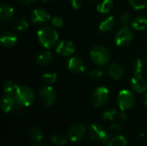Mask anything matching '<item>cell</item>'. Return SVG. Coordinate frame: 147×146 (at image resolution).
Returning <instances> with one entry per match:
<instances>
[{
	"label": "cell",
	"instance_id": "ffe728a7",
	"mask_svg": "<svg viewBox=\"0 0 147 146\" xmlns=\"http://www.w3.org/2000/svg\"><path fill=\"white\" fill-rule=\"evenodd\" d=\"M53 53L50 51H46L42 53H40L37 58H36V64L38 65H47L50 64L53 61Z\"/></svg>",
	"mask_w": 147,
	"mask_h": 146
},
{
	"label": "cell",
	"instance_id": "74e56055",
	"mask_svg": "<svg viewBox=\"0 0 147 146\" xmlns=\"http://www.w3.org/2000/svg\"><path fill=\"white\" fill-rule=\"evenodd\" d=\"M144 105L147 107V93H146V95L144 96Z\"/></svg>",
	"mask_w": 147,
	"mask_h": 146
},
{
	"label": "cell",
	"instance_id": "f1b7e54d",
	"mask_svg": "<svg viewBox=\"0 0 147 146\" xmlns=\"http://www.w3.org/2000/svg\"><path fill=\"white\" fill-rule=\"evenodd\" d=\"M117 114H118L117 109L113 108H109V109L106 110L102 114V118L105 120H113L116 117Z\"/></svg>",
	"mask_w": 147,
	"mask_h": 146
},
{
	"label": "cell",
	"instance_id": "8d00e7d4",
	"mask_svg": "<svg viewBox=\"0 0 147 146\" xmlns=\"http://www.w3.org/2000/svg\"><path fill=\"white\" fill-rule=\"evenodd\" d=\"M120 118H121V120H122L123 121H126V120H127V115H126L124 113H121V114H120Z\"/></svg>",
	"mask_w": 147,
	"mask_h": 146
},
{
	"label": "cell",
	"instance_id": "d6986e66",
	"mask_svg": "<svg viewBox=\"0 0 147 146\" xmlns=\"http://www.w3.org/2000/svg\"><path fill=\"white\" fill-rule=\"evenodd\" d=\"M115 26V19L114 16H108L103 19L99 24V30L102 33L110 32Z\"/></svg>",
	"mask_w": 147,
	"mask_h": 146
},
{
	"label": "cell",
	"instance_id": "6da1fadb",
	"mask_svg": "<svg viewBox=\"0 0 147 146\" xmlns=\"http://www.w3.org/2000/svg\"><path fill=\"white\" fill-rule=\"evenodd\" d=\"M37 38L42 46L49 49L59 43V36L54 27L45 26L37 32Z\"/></svg>",
	"mask_w": 147,
	"mask_h": 146
},
{
	"label": "cell",
	"instance_id": "f35d334b",
	"mask_svg": "<svg viewBox=\"0 0 147 146\" xmlns=\"http://www.w3.org/2000/svg\"><path fill=\"white\" fill-rule=\"evenodd\" d=\"M41 1H43L44 3H50V2H52L53 0H41Z\"/></svg>",
	"mask_w": 147,
	"mask_h": 146
},
{
	"label": "cell",
	"instance_id": "52a82bcc",
	"mask_svg": "<svg viewBox=\"0 0 147 146\" xmlns=\"http://www.w3.org/2000/svg\"><path fill=\"white\" fill-rule=\"evenodd\" d=\"M134 38V34L128 26H123L120 28L115 36V42L116 46L120 47H124L128 46Z\"/></svg>",
	"mask_w": 147,
	"mask_h": 146
},
{
	"label": "cell",
	"instance_id": "e0dca14e",
	"mask_svg": "<svg viewBox=\"0 0 147 146\" xmlns=\"http://www.w3.org/2000/svg\"><path fill=\"white\" fill-rule=\"evenodd\" d=\"M19 86L12 80H6L3 84V91L4 95L15 97L16 94L19 89Z\"/></svg>",
	"mask_w": 147,
	"mask_h": 146
},
{
	"label": "cell",
	"instance_id": "d590c367",
	"mask_svg": "<svg viewBox=\"0 0 147 146\" xmlns=\"http://www.w3.org/2000/svg\"><path fill=\"white\" fill-rule=\"evenodd\" d=\"M19 3L23 4V5H29L32 4L33 3H34L36 0H16Z\"/></svg>",
	"mask_w": 147,
	"mask_h": 146
},
{
	"label": "cell",
	"instance_id": "603a6c76",
	"mask_svg": "<svg viewBox=\"0 0 147 146\" xmlns=\"http://www.w3.org/2000/svg\"><path fill=\"white\" fill-rule=\"evenodd\" d=\"M127 139L124 136L117 135L109 140L108 146H127Z\"/></svg>",
	"mask_w": 147,
	"mask_h": 146
},
{
	"label": "cell",
	"instance_id": "ba28073f",
	"mask_svg": "<svg viewBox=\"0 0 147 146\" xmlns=\"http://www.w3.org/2000/svg\"><path fill=\"white\" fill-rule=\"evenodd\" d=\"M38 97L44 106L50 107L53 105L56 101V92L52 86H44L39 90Z\"/></svg>",
	"mask_w": 147,
	"mask_h": 146
},
{
	"label": "cell",
	"instance_id": "f546056e",
	"mask_svg": "<svg viewBox=\"0 0 147 146\" xmlns=\"http://www.w3.org/2000/svg\"><path fill=\"white\" fill-rule=\"evenodd\" d=\"M143 61L140 59H136L134 64V75H141L143 70Z\"/></svg>",
	"mask_w": 147,
	"mask_h": 146
},
{
	"label": "cell",
	"instance_id": "9c48e42d",
	"mask_svg": "<svg viewBox=\"0 0 147 146\" xmlns=\"http://www.w3.org/2000/svg\"><path fill=\"white\" fill-rule=\"evenodd\" d=\"M86 133V126L81 123H75L71 126L67 132L69 139L72 142H78L81 140Z\"/></svg>",
	"mask_w": 147,
	"mask_h": 146
},
{
	"label": "cell",
	"instance_id": "4dcf8cb0",
	"mask_svg": "<svg viewBox=\"0 0 147 146\" xmlns=\"http://www.w3.org/2000/svg\"><path fill=\"white\" fill-rule=\"evenodd\" d=\"M119 22L122 26H128L131 22V16H130L129 13H127V12L122 13L119 18Z\"/></svg>",
	"mask_w": 147,
	"mask_h": 146
},
{
	"label": "cell",
	"instance_id": "ab89813d",
	"mask_svg": "<svg viewBox=\"0 0 147 146\" xmlns=\"http://www.w3.org/2000/svg\"><path fill=\"white\" fill-rule=\"evenodd\" d=\"M145 59H146V63L147 64V52L146 54V56H145Z\"/></svg>",
	"mask_w": 147,
	"mask_h": 146
},
{
	"label": "cell",
	"instance_id": "b9f144b4",
	"mask_svg": "<svg viewBox=\"0 0 147 146\" xmlns=\"http://www.w3.org/2000/svg\"><path fill=\"white\" fill-rule=\"evenodd\" d=\"M89 1H96V0H89Z\"/></svg>",
	"mask_w": 147,
	"mask_h": 146
},
{
	"label": "cell",
	"instance_id": "e575fe53",
	"mask_svg": "<svg viewBox=\"0 0 147 146\" xmlns=\"http://www.w3.org/2000/svg\"><path fill=\"white\" fill-rule=\"evenodd\" d=\"M71 6L78 9H80L83 5V0H71Z\"/></svg>",
	"mask_w": 147,
	"mask_h": 146
},
{
	"label": "cell",
	"instance_id": "7bdbcfd3",
	"mask_svg": "<svg viewBox=\"0 0 147 146\" xmlns=\"http://www.w3.org/2000/svg\"><path fill=\"white\" fill-rule=\"evenodd\" d=\"M146 79H147V77H146Z\"/></svg>",
	"mask_w": 147,
	"mask_h": 146
},
{
	"label": "cell",
	"instance_id": "44dd1931",
	"mask_svg": "<svg viewBox=\"0 0 147 146\" xmlns=\"http://www.w3.org/2000/svg\"><path fill=\"white\" fill-rule=\"evenodd\" d=\"M132 27L135 30H144L147 28V16L139 15L132 22Z\"/></svg>",
	"mask_w": 147,
	"mask_h": 146
},
{
	"label": "cell",
	"instance_id": "8fae6325",
	"mask_svg": "<svg viewBox=\"0 0 147 146\" xmlns=\"http://www.w3.org/2000/svg\"><path fill=\"white\" fill-rule=\"evenodd\" d=\"M76 50L75 45L71 40H61L56 46V52L63 57H71Z\"/></svg>",
	"mask_w": 147,
	"mask_h": 146
},
{
	"label": "cell",
	"instance_id": "cb8c5ba5",
	"mask_svg": "<svg viewBox=\"0 0 147 146\" xmlns=\"http://www.w3.org/2000/svg\"><path fill=\"white\" fill-rule=\"evenodd\" d=\"M28 134H29V137L31 138V139L35 142H40L43 138L42 131L37 126L31 127L28 131Z\"/></svg>",
	"mask_w": 147,
	"mask_h": 146
},
{
	"label": "cell",
	"instance_id": "7c38bea8",
	"mask_svg": "<svg viewBox=\"0 0 147 146\" xmlns=\"http://www.w3.org/2000/svg\"><path fill=\"white\" fill-rule=\"evenodd\" d=\"M67 66H68V69L75 74L83 73L86 69L85 61L82 58L78 57V56L71 57L69 61H68Z\"/></svg>",
	"mask_w": 147,
	"mask_h": 146
},
{
	"label": "cell",
	"instance_id": "60d3db41",
	"mask_svg": "<svg viewBox=\"0 0 147 146\" xmlns=\"http://www.w3.org/2000/svg\"><path fill=\"white\" fill-rule=\"evenodd\" d=\"M31 146H41V145H31Z\"/></svg>",
	"mask_w": 147,
	"mask_h": 146
},
{
	"label": "cell",
	"instance_id": "30bf717a",
	"mask_svg": "<svg viewBox=\"0 0 147 146\" xmlns=\"http://www.w3.org/2000/svg\"><path fill=\"white\" fill-rule=\"evenodd\" d=\"M30 19H31V22L34 24L44 25L50 21L51 16H50V14L48 13V11H47L44 9L38 8V9H34L31 11Z\"/></svg>",
	"mask_w": 147,
	"mask_h": 146
},
{
	"label": "cell",
	"instance_id": "7a4b0ae2",
	"mask_svg": "<svg viewBox=\"0 0 147 146\" xmlns=\"http://www.w3.org/2000/svg\"><path fill=\"white\" fill-rule=\"evenodd\" d=\"M90 58L96 65L103 66L110 62L111 52L106 46H96L90 51Z\"/></svg>",
	"mask_w": 147,
	"mask_h": 146
},
{
	"label": "cell",
	"instance_id": "9a60e30c",
	"mask_svg": "<svg viewBox=\"0 0 147 146\" xmlns=\"http://www.w3.org/2000/svg\"><path fill=\"white\" fill-rule=\"evenodd\" d=\"M108 74L114 80H120L124 77L125 71H124V68L121 65L113 63L108 68Z\"/></svg>",
	"mask_w": 147,
	"mask_h": 146
},
{
	"label": "cell",
	"instance_id": "7402d4cb",
	"mask_svg": "<svg viewBox=\"0 0 147 146\" xmlns=\"http://www.w3.org/2000/svg\"><path fill=\"white\" fill-rule=\"evenodd\" d=\"M113 5H114L113 0H102L97 4L96 9L98 12L102 14H108L112 9Z\"/></svg>",
	"mask_w": 147,
	"mask_h": 146
},
{
	"label": "cell",
	"instance_id": "484cf974",
	"mask_svg": "<svg viewBox=\"0 0 147 146\" xmlns=\"http://www.w3.org/2000/svg\"><path fill=\"white\" fill-rule=\"evenodd\" d=\"M51 142L53 145L61 146L65 145L67 143V139L61 134H54L51 138Z\"/></svg>",
	"mask_w": 147,
	"mask_h": 146
},
{
	"label": "cell",
	"instance_id": "d6a6232c",
	"mask_svg": "<svg viewBox=\"0 0 147 146\" xmlns=\"http://www.w3.org/2000/svg\"><path fill=\"white\" fill-rule=\"evenodd\" d=\"M51 23L54 28H61L64 25V20L60 16H54L52 18Z\"/></svg>",
	"mask_w": 147,
	"mask_h": 146
},
{
	"label": "cell",
	"instance_id": "5b68a950",
	"mask_svg": "<svg viewBox=\"0 0 147 146\" xmlns=\"http://www.w3.org/2000/svg\"><path fill=\"white\" fill-rule=\"evenodd\" d=\"M89 134L93 140L102 144L107 145L110 140L108 132L100 124L92 123L89 127Z\"/></svg>",
	"mask_w": 147,
	"mask_h": 146
},
{
	"label": "cell",
	"instance_id": "277c9868",
	"mask_svg": "<svg viewBox=\"0 0 147 146\" xmlns=\"http://www.w3.org/2000/svg\"><path fill=\"white\" fill-rule=\"evenodd\" d=\"M117 104L119 108L125 112L132 108L135 104V96L128 89H122L117 96Z\"/></svg>",
	"mask_w": 147,
	"mask_h": 146
},
{
	"label": "cell",
	"instance_id": "3957f363",
	"mask_svg": "<svg viewBox=\"0 0 147 146\" xmlns=\"http://www.w3.org/2000/svg\"><path fill=\"white\" fill-rule=\"evenodd\" d=\"M14 98L16 100V104L22 107H28L34 102L35 95L34 90L30 87L22 86L19 88Z\"/></svg>",
	"mask_w": 147,
	"mask_h": 146
},
{
	"label": "cell",
	"instance_id": "ac0fdd59",
	"mask_svg": "<svg viewBox=\"0 0 147 146\" xmlns=\"http://www.w3.org/2000/svg\"><path fill=\"white\" fill-rule=\"evenodd\" d=\"M16 102L13 96L4 95L3 97L1 100V108L3 113H9L10 112L13 108L16 106Z\"/></svg>",
	"mask_w": 147,
	"mask_h": 146
},
{
	"label": "cell",
	"instance_id": "8992f818",
	"mask_svg": "<svg viewBox=\"0 0 147 146\" xmlns=\"http://www.w3.org/2000/svg\"><path fill=\"white\" fill-rule=\"evenodd\" d=\"M110 97L109 90L104 86L96 88L91 95V102L96 108H101L107 104Z\"/></svg>",
	"mask_w": 147,
	"mask_h": 146
},
{
	"label": "cell",
	"instance_id": "83f0119b",
	"mask_svg": "<svg viewBox=\"0 0 147 146\" xmlns=\"http://www.w3.org/2000/svg\"><path fill=\"white\" fill-rule=\"evenodd\" d=\"M132 7L136 10H140L147 7V0H128Z\"/></svg>",
	"mask_w": 147,
	"mask_h": 146
},
{
	"label": "cell",
	"instance_id": "5bb4252c",
	"mask_svg": "<svg viewBox=\"0 0 147 146\" xmlns=\"http://www.w3.org/2000/svg\"><path fill=\"white\" fill-rule=\"evenodd\" d=\"M0 42L3 47L11 48L17 43V37L11 31H4L1 34Z\"/></svg>",
	"mask_w": 147,
	"mask_h": 146
},
{
	"label": "cell",
	"instance_id": "2e32d148",
	"mask_svg": "<svg viewBox=\"0 0 147 146\" xmlns=\"http://www.w3.org/2000/svg\"><path fill=\"white\" fill-rule=\"evenodd\" d=\"M14 8L7 3H3L0 5V19L3 22L9 21L14 15Z\"/></svg>",
	"mask_w": 147,
	"mask_h": 146
},
{
	"label": "cell",
	"instance_id": "4fadbf2b",
	"mask_svg": "<svg viewBox=\"0 0 147 146\" xmlns=\"http://www.w3.org/2000/svg\"><path fill=\"white\" fill-rule=\"evenodd\" d=\"M131 87L138 94L145 93L147 90V79L141 75H134L131 79Z\"/></svg>",
	"mask_w": 147,
	"mask_h": 146
},
{
	"label": "cell",
	"instance_id": "1f68e13d",
	"mask_svg": "<svg viewBox=\"0 0 147 146\" xmlns=\"http://www.w3.org/2000/svg\"><path fill=\"white\" fill-rule=\"evenodd\" d=\"M103 74V71L101 68H94L89 72V77L92 79H98Z\"/></svg>",
	"mask_w": 147,
	"mask_h": 146
},
{
	"label": "cell",
	"instance_id": "d4e9b609",
	"mask_svg": "<svg viewBox=\"0 0 147 146\" xmlns=\"http://www.w3.org/2000/svg\"><path fill=\"white\" fill-rule=\"evenodd\" d=\"M13 28H14L15 30L19 31V32L25 31L28 28V22L24 18H19V19H17V20H16L14 22Z\"/></svg>",
	"mask_w": 147,
	"mask_h": 146
},
{
	"label": "cell",
	"instance_id": "4316f807",
	"mask_svg": "<svg viewBox=\"0 0 147 146\" xmlns=\"http://www.w3.org/2000/svg\"><path fill=\"white\" fill-rule=\"evenodd\" d=\"M42 79H43L44 83H46L47 84H52L54 82H56V80H57V73L53 72V71H47L43 74Z\"/></svg>",
	"mask_w": 147,
	"mask_h": 146
},
{
	"label": "cell",
	"instance_id": "836d02e7",
	"mask_svg": "<svg viewBox=\"0 0 147 146\" xmlns=\"http://www.w3.org/2000/svg\"><path fill=\"white\" fill-rule=\"evenodd\" d=\"M121 126L118 123H112L110 126H109V130L112 132V133H118L121 131Z\"/></svg>",
	"mask_w": 147,
	"mask_h": 146
}]
</instances>
